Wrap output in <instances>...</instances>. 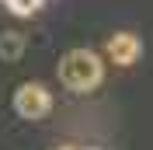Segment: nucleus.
I'll return each mask as SVG.
<instances>
[{
	"label": "nucleus",
	"instance_id": "1",
	"mask_svg": "<svg viewBox=\"0 0 153 150\" xmlns=\"http://www.w3.org/2000/svg\"><path fill=\"white\" fill-rule=\"evenodd\" d=\"M101 77H105V63L91 49H70L59 59V80L70 91H94L101 84Z\"/></svg>",
	"mask_w": 153,
	"mask_h": 150
},
{
	"label": "nucleus",
	"instance_id": "2",
	"mask_svg": "<svg viewBox=\"0 0 153 150\" xmlns=\"http://www.w3.org/2000/svg\"><path fill=\"white\" fill-rule=\"evenodd\" d=\"M14 108H18L21 119H45L49 108H52V94L42 84H21L14 94Z\"/></svg>",
	"mask_w": 153,
	"mask_h": 150
},
{
	"label": "nucleus",
	"instance_id": "3",
	"mask_svg": "<svg viewBox=\"0 0 153 150\" xmlns=\"http://www.w3.org/2000/svg\"><path fill=\"white\" fill-rule=\"evenodd\" d=\"M139 52H143V46H139V38L132 32H115L108 38V56H111L115 66H132L139 59Z\"/></svg>",
	"mask_w": 153,
	"mask_h": 150
},
{
	"label": "nucleus",
	"instance_id": "5",
	"mask_svg": "<svg viewBox=\"0 0 153 150\" xmlns=\"http://www.w3.org/2000/svg\"><path fill=\"white\" fill-rule=\"evenodd\" d=\"M10 14H18V18H31L38 7H42V0H7Z\"/></svg>",
	"mask_w": 153,
	"mask_h": 150
},
{
	"label": "nucleus",
	"instance_id": "4",
	"mask_svg": "<svg viewBox=\"0 0 153 150\" xmlns=\"http://www.w3.org/2000/svg\"><path fill=\"white\" fill-rule=\"evenodd\" d=\"M21 49H25V38H21L18 32H4V35H0V56L4 59H18Z\"/></svg>",
	"mask_w": 153,
	"mask_h": 150
},
{
	"label": "nucleus",
	"instance_id": "6",
	"mask_svg": "<svg viewBox=\"0 0 153 150\" xmlns=\"http://www.w3.org/2000/svg\"><path fill=\"white\" fill-rule=\"evenodd\" d=\"M59 150H70V147H59Z\"/></svg>",
	"mask_w": 153,
	"mask_h": 150
}]
</instances>
